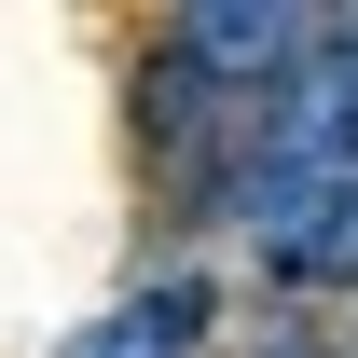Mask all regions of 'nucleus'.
Returning a JSON list of instances; mask_svg holds the SVG:
<instances>
[{
	"label": "nucleus",
	"mask_w": 358,
	"mask_h": 358,
	"mask_svg": "<svg viewBox=\"0 0 358 358\" xmlns=\"http://www.w3.org/2000/svg\"><path fill=\"white\" fill-rule=\"evenodd\" d=\"M317 55V28L289 0H207V14H179V69L193 83H289Z\"/></svg>",
	"instance_id": "obj_3"
},
{
	"label": "nucleus",
	"mask_w": 358,
	"mask_h": 358,
	"mask_svg": "<svg viewBox=\"0 0 358 358\" xmlns=\"http://www.w3.org/2000/svg\"><path fill=\"white\" fill-rule=\"evenodd\" d=\"M248 234L289 289H331L358 275V179H303V166H262L248 179Z\"/></svg>",
	"instance_id": "obj_1"
},
{
	"label": "nucleus",
	"mask_w": 358,
	"mask_h": 358,
	"mask_svg": "<svg viewBox=\"0 0 358 358\" xmlns=\"http://www.w3.org/2000/svg\"><path fill=\"white\" fill-rule=\"evenodd\" d=\"M275 166L303 179H358V42H317L275 83Z\"/></svg>",
	"instance_id": "obj_2"
},
{
	"label": "nucleus",
	"mask_w": 358,
	"mask_h": 358,
	"mask_svg": "<svg viewBox=\"0 0 358 358\" xmlns=\"http://www.w3.org/2000/svg\"><path fill=\"white\" fill-rule=\"evenodd\" d=\"M193 331H207V289L179 275V289H152V303H110L96 331H69L55 358H193Z\"/></svg>",
	"instance_id": "obj_4"
}]
</instances>
